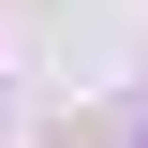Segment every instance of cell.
Here are the masks:
<instances>
[{"label":"cell","mask_w":148,"mask_h":148,"mask_svg":"<svg viewBox=\"0 0 148 148\" xmlns=\"http://www.w3.org/2000/svg\"><path fill=\"white\" fill-rule=\"evenodd\" d=\"M133 148H148V133H133Z\"/></svg>","instance_id":"cell-1"}]
</instances>
